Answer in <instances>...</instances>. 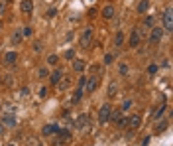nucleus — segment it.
<instances>
[{
	"label": "nucleus",
	"mask_w": 173,
	"mask_h": 146,
	"mask_svg": "<svg viewBox=\"0 0 173 146\" xmlns=\"http://www.w3.org/2000/svg\"><path fill=\"white\" fill-rule=\"evenodd\" d=\"M93 37H94V30L93 28H85V30L81 32V48L89 49L90 44H93Z\"/></svg>",
	"instance_id": "obj_1"
},
{
	"label": "nucleus",
	"mask_w": 173,
	"mask_h": 146,
	"mask_svg": "<svg viewBox=\"0 0 173 146\" xmlns=\"http://www.w3.org/2000/svg\"><path fill=\"white\" fill-rule=\"evenodd\" d=\"M163 32H173V12H171V6L165 8V14H163Z\"/></svg>",
	"instance_id": "obj_2"
},
{
	"label": "nucleus",
	"mask_w": 173,
	"mask_h": 146,
	"mask_svg": "<svg viewBox=\"0 0 173 146\" xmlns=\"http://www.w3.org/2000/svg\"><path fill=\"white\" fill-rule=\"evenodd\" d=\"M163 28L161 26H154L151 28V32H150V44H159V41L163 40Z\"/></svg>",
	"instance_id": "obj_3"
},
{
	"label": "nucleus",
	"mask_w": 173,
	"mask_h": 146,
	"mask_svg": "<svg viewBox=\"0 0 173 146\" xmlns=\"http://www.w3.org/2000/svg\"><path fill=\"white\" fill-rule=\"evenodd\" d=\"M110 111H112V109H110L108 103H104V105L100 107V111H98V123H100V124H106V123H108Z\"/></svg>",
	"instance_id": "obj_4"
},
{
	"label": "nucleus",
	"mask_w": 173,
	"mask_h": 146,
	"mask_svg": "<svg viewBox=\"0 0 173 146\" xmlns=\"http://www.w3.org/2000/svg\"><path fill=\"white\" fill-rule=\"evenodd\" d=\"M2 123H4V126L6 128H14L16 124H18V120H16V116H14V112H4L2 115Z\"/></svg>",
	"instance_id": "obj_5"
},
{
	"label": "nucleus",
	"mask_w": 173,
	"mask_h": 146,
	"mask_svg": "<svg viewBox=\"0 0 173 146\" xmlns=\"http://www.w3.org/2000/svg\"><path fill=\"white\" fill-rule=\"evenodd\" d=\"M140 40H142V37H140V28H134V30L130 32V41H128V45H130V48H138V45H140Z\"/></svg>",
	"instance_id": "obj_6"
},
{
	"label": "nucleus",
	"mask_w": 173,
	"mask_h": 146,
	"mask_svg": "<svg viewBox=\"0 0 173 146\" xmlns=\"http://www.w3.org/2000/svg\"><path fill=\"white\" fill-rule=\"evenodd\" d=\"M4 63H6L8 67H14V65L18 63V53L16 52H8L6 55H4Z\"/></svg>",
	"instance_id": "obj_7"
},
{
	"label": "nucleus",
	"mask_w": 173,
	"mask_h": 146,
	"mask_svg": "<svg viewBox=\"0 0 173 146\" xmlns=\"http://www.w3.org/2000/svg\"><path fill=\"white\" fill-rule=\"evenodd\" d=\"M86 124H89V116L86 115L77 116V120H75V128L77 130H86Z\"/></svg>",
	"instance_id": "obj_8"
},
{
	"label": "nucleus",
	"mask_w": 173,
	"mask_h": 146,
	"mask_svg": "<svg viewBox=\"0 0 173 146\" xmlns=\"http://www.w3.org/2000/svg\"><path fill=\"white\" fill-rule=\"evenodd\" d=\"M61 79H63V69H55V71L49 75V85H53V87H55L57 83L61 81Z\"/></svg>",
	"instance_id": "obj_9"
},
{
	"label": "nucleus",
	"mask_w": 173,
	"mask_h": 146,
	"mask_svg": "<svg viewBox=\"0 0 173 146\" xmlns=\"http://www.w3.org/2000/svg\"><path fill=\"white\" fill-rule=\"evenodd\" d=\"M97 87H98V79L97 77H86V85H85L86 93H94Z\"/></svg>",
	"instance_id": "obj_10"
},
{
	"label": "nucleus",
	"mask_w": 173,
	"mask_h": 146,
	"mask_svg": "<svg viewBox=\"0 0 173 146\" xmlns=\"http://www.w3.org/2000/svg\"><path fill=\"white\" fill-rule=\"evenodd\" d=\"M128 126L134 128V130H136V128H140V126H142V116H140V115H132V116H128Z\"/></svg>",
	"instance_id": "obj_11"
},
{
	"label": "nucleus",
	"mask_w": 173,
	"mask_h": 146,
	"mask_svg": "<svg viewBox=\"0 0 173 146\" xmlns=\"http://www.w3.org/2000/svg\"><path fill=\"white\" fill-rule=\"evenodd\" d=\"M114 14H116V10H114L112 4H106V6L102 8V18H104V20H112Z\"/></svg>",
	"instance_id": "obj_12"
},
{
	"label": "nucleus",
	"mask_w": 173,
	"mask_h": 146,
	"mask_svg": "<svg viewBox=\"0 0 173 146\" xmlns=\"http://www.w3.org/2000/svg\"><path fill=\"white\" fill-rule=\"evenodd\" d=\"M20 10H22L24 14H32V12H34V0H22Z\"/></svg>",
	"instance_id": "obj_13"
},
{
	"label": "nucleus",
	"mask_w": 173,
	"mask_h": 146,
	"mask_svg": "<svg viewBox=\"0 0 173 146\" xmlns=\"http://www.w3.org/2000/svg\"><path fill=\"white\" fill-rule=\"evenodd\" d=\"M85 69H86V61H83V59H73V71L83 73Z\"/></svg>",
	"instance_id": "obj_14"
},
{
	"label": "nucleus",
	"mask_w": 173,
	"mask_h": 146,
	"mask_svg": "<svg viewBox=\"0 0 173 146\" xmlns=\"http://www.w3.org/2000/svg\"><path fill=\"white\" fill-rule=\"evenodd\" d=\"M122 45H124V32L118 30L114 34V48H122Z\"/></svg>",
	"instance_id": "obj_15"
},
{
	"label": "nucleus",
	"mask_w": 173,
	"mask_h": 146,
	"mask_svg": "<svg viewBox=\"0 0 173 146\" xmlns=\"http://www.w3.org/2000/svg\"><path fill=\"white\" fill-rule=\"evenodd\" d=\"M57 128H59V126H55V124H43L42 132H43V136H51V134H55V132H57Z\"/></svg>",
	"instance_id": "obj_16"
},
{
	"label": "nucleus",
	"mask_w": 173,
	"mask_h": 146,
	"mask_svg": "<svg viewBox=\"0 0 173 146\" xmlns=\"http://www.w3.org/2000/svg\"><path fill=\"white\" fill-rule=\"evenodd\" d=\"M83 95H85V89H81V87H77V91L73 93V99H71V103H73V105H77V103H81V99H83Z\"/></svg>",
	"instance_id": "obj_17"
},
{
	"label": "nucleus",
	"mask_w": 173,
	"mask_h": 146,
	"mask_svg": "<svg viewBox=\"0 0 173 146\" xmlns=\"http://www.w3.org/2000/svg\"><path fill=\"white\" fill-rule=\"evenodd\" d=\"M55 134L59 136V138L63 140V142H65V140H71V132H69L67 128H57V132H55Z\"/></svg>",
	"instance_id": "obj_18"
},
{
	"label": "nucleus",
	"mask_w": 173,
	"mask_h": 146,
	"mask_svg": "<svg viewBox=\"0 0 173 146\" xmlns=\"http://www.w3.org/2000/svg\"><path fill=\"white\" fill-rule=\"evenodd\" d=\"M116 124H118V128H126L128 126V116H118V120H116Z\"/></svg>",
	"instance_id": "obj_19"
},
{
	"label": "nucleus",
	"mask_w": 173,
	"mask_h": 146,
	"mask_svg": "<svg viewBox=\"0 0 173 146\" xmlns=\"http://www.w3.org/2000/svg\"><path fill=\"white\" fill-rule=\"evenodd\" d=\"M165 111H167V107H165V105H161V107H159L158 111L154 112V119H155V120H159V119L163 116V112H165Z\"/></svg>",
	"instance_id": "obj_20"
},
{
	"label": "nucleus",
	"mask_w": 173,
	"mask_h": 146,
	"mask_svg": "<svg viewBox=\"0 0 173 146\" xmlns=\"http://www.w3.org/2000/svg\"><path fill=\"white\" fill-rule=\"evenodd\" d=\"M144 26L146 28H154L155 26V16H148V18L144 20Z\"/></svg>",
	"instance_id": "obj_21"
},
{
	"label": "nucleus",
	"mask_w": 173,
	"mask_h": 146,
	"mask_svg": "<svg viewBox=\"0 0 173 146\" xmlns=\"http://www.w3.org/2000/svg\"><path fill=\"white\" fill-rule=\"evenodd\" d=\"M148 8H150V2H148V0H142V2L138 4V12H140V14H144Z\"/></svg>",
	"instance_id": "obj_22"
},
{
	"label": "nucleus",
	"mask_w": 173,
	"mask_h": 146,
	"mask_svg": "<svg viewBox=\"0 0 173 146\" xmlns=\"http://www.w3.org/2000/svg\"><path fill=\"white\" fill-rule=\"evenodd\" d=\"M22 37H24V34H22V32H16V34L12 36V44H14V45H18L20 41H22Z\"/></svg>",
	"instance_id": "obj_23"
},
{
	"label": "nucleus",
	"mask_w": 173,
	"mask_h": 146,
	"mask_svg": "<svg viewBox=\"0 0 173 146\" xmlns=\"http://www.w3.org/2000/svg\"><path fill=\"white\" fill-rule=\"evenodd\" d=\"M118 71H120V75H122V77H126V75H128V71H130L128 63H120V67H118Z\"/></svg>",
	"instance_id": "obj_24"
},
{
	"label": "nucleus",
	"mask_w": 173,
	"mask_h": 146,
	"mask_svg": "<svg viewBox=\"0 0 173 146\" xmlns=\"http://www.w3.org/2000/svg\"><path fill=\"white\" fill-rule=\"evenodd\" d=\"M47 63L49 65H57L59 63V57H57L55 53H51V55H47Z\"/></svg>",
	"instance_id": "obj_25"
},
{
	"label": "nucleus",
	"mask_w": 173,
	"mask_h": 146,
	"mask_svg": "<svg viewBox=\"0 0 173 146\" xmlns=\"http://www.w3.org/2000/svg\"><path fill=\"white\" fill-rule=\"evenodd\" d=\"M120 112H122V111H110L108 120H110V123H116V120H118V116H120Z\"/></svg>",
	"instance_id": "obj_26"
},
{
	"label": "nucleus",
	"mask_w": 173,
	"mask_h": 146,
	"mask_svg": "<svg viewBox=\"0 0 173 146\" xmlns=\"http://www.w3.org/2000/svg\"><path fill=\"white\" fill-rule=\"evenodd\" d=\"M158 69H159L158 63H150V65H148V73H150V75H155V73H158Z\"/></svg>",
	"instance_id": "obj_27"
},
{
	"label": "nucleus",
	"mask_w": 173,
	"mask_h": 146,
	"mask_svg": "<svg viewBox=\"0 0 173 146\" xmlns=\"http://www.w3.org/2000/svg\"><path fill=\"white\" fill-rule=\"evenodd\" d=\"M55 87H59V89H61V91H63V89H67V87H69V79H67V77H65V79H61V81H59V83H57V85H55Z\"/></svg>",
	"instance_id": "obj_28"
},
{
	"label": "nucleus",
	"mask_w": 173,
	"mask_h": 146,
	"mask_svg": "<svg viewBox=\"0 0 173 146\" xmlns=\"http://www.w3.org/2000/svg\"><path fill=\"white\" fill-rule=\"evenodd\" d=\"M22 34H24V36H28V37H30L32 34H34V28H32V26H26V28H24V30H22Z\"/></svg>",
	"instance_id": "obj_29"
},
{
	"label": "nucleus",
	"mask_w": 173,
	"mask_h": 146,
	"mask_svg": "<svg viewBox=\"0 0 173 146\" xmlns=\"http://www.w3.org/2000/svg\"><path fill=\"white\" fill-rule=\"evenodd\" d=\"M112 61H114V55H112V53H106V55H104V65H110Z\"/></svg>",
	"instance_id": "obj_30"
},
{
	"label": "nucleus",
	"mask_w": 173,
	"mask_h": 146,
	"mask_svg": "<svg viewBox=\"0 0 173 146\" xmlns=\"http://www.w3.org/2000/svg\"><path fill=\"white\" fill-rule=\"evenodd\" d=\"M165 128H167V123H159L158 126H155V132H158V134H159V132H163V130H165Z\"/></svg>",
	"instance_id": "obj_31"
},
{
	"label": "nucleus",
	"mask_w": 173,
	"mask_h": 146,
	"mask_svg": "<svg viewBox=\"0 0 173 146\" xmlns=\"http://www.w3.org/2000/svg\"><path fill=\"white\" fill-rule=\"evenodd\" d=\"M65 59H75V49H67L65 52Z\"/></svg>",
	"instance_id": "obj_32"
},
{
	"label": "nucleus",
	"mask_w": 173,
	"mask_h": 146,
	"mask_svg": "<svg viewBox=\"0 0 173 146\" xmlns=\"http://www.w3.org/2000/svg\"><path fill=\"white\" fill-rule=\"evenodd\" d=\"M130 107H132V99H126V101L122 103V109H120V111H128Z\"/></svg>",
	"instance_id": "obj_33"
},
{
	"label": "nucleus",
	"mask_w": 173,
	"mask_h": 146,
	"mask_svg": "<svg viewBox=\"0 0 173 146\" xmlns=\"http://www.w3.org/2000/svg\"><path fill=\"white\" fill-rule=\"evenodd\" d=\"M85 85H86V77H85V75H81V79H79V83H77V87L85 89Z\"/></svg>",
	"instance_id": "obj_34"
},
{
	"label": "nucleus",
	"mask_w": 173,
	"mask_h": 146,
	"mask_svg": "<svg viewBox=\"0 0 173 146\" xmlns=\"http://www.w3.org/2000/svg\"><path fill=\"white\" fill-rule=\"evenodd\" d=\"M55 14H57V10H55V8H49V10L45 12V18H53Z\"/></svg>",
	"instance_id": "obj_35"
},
{
	"label": "nucleus",
	"mask_w": 173,
	"mask_h": 146,
	"mask_svg": "<svg viewBox=\"0 0 173 146\" xmlns=\"http://www.w3.org/2000/svg\"><path fill=\"white\" fill-rule=\"evenodd\" d=\"M116 91H118L116 85H110V87H108V95H110V97H114V95H116Z\"/></svg>",
	"instance_id": "obj_36"
},
{
	"label": "nucleus",
	"mask_w": 173,
	"mask_h": 146,
	"mask_svg": "<svg viewBox=\"0 0 173 146\" xmlns=\"http://www.w3.org/2000/svg\"><path fill=\"white\" fill-rule=\"evenodd\" d=\"M34 52H36V53L42 52V41H36V44H34Z\"/></svg>",
	"instance_id": "obj_37"
},
{
	"label": "nucleus",
	"mask_w": 173,
	"mask_h": 146,
	"mask_svg": "<svg viewBox=\"0 0 173 146\" xmlns=\"http://www.w3.org/2000/svg\"><path fill=\"white\" fill-rule=\"evenodd\" d=\"M39 97H42V99L47 97V87H42V89H39Z\"/></svg>",
	"instance_id": "obj_38"
},
{
	"label": "nucleus",
	"mask_w": 173,
	"mask_h": 146,
	"mask_svg": "<svg viewBox=\"0 0 173 146\" xmlns=\"http://www.w3.org/2000/svg\"><path fill=\"white\" fill-rule=\"evenodd\" d=\"M47 73H49V71H47L45 67H42V69H39V77H42V79H43V77H47Z\"/></svg>",
	"instance_id": "obj_39"
},
{
	"label": "nucleus",
	"mask_w": 173,
	"mask_h": 146,
	"mask_svg": "<svg viewBox=\"0 0 173 146\" xmlns=\"http://www.w3.org/2000/svg\"><path fill=\"white\" fill-rule=\"evenodd\" d=\"M28 93H30V89H28V87H24V89L20 91V97H28Z\"/></svg>",
	"instance_id": "obj_40"
},
{
	"label": "nucleus",
	"mask_w": 173,
	"mask_h": 146,
	"mask_svg": "<svg viewBox=\"0 0 173 146\" xmlns=\"http://www.w3.org/2000/svg\"><path fill=\"white\" fill-rule=\"evenodd\" d=\"M2 134H6V126H4V123L0 120V136H2Z\"/></svg>",
	"instance_id": "obj_41"
},
{
	"label": "nucleus",
	"mask_w": 173,
	"mask_h": 146,
	"mask_svg": "<svg viewBox=\"0 0 173 146\" xmlns=\"http://www.w3.org/2000/svg\"><path fill=\"white\" fill-rule=\"evenodd\" d=\"M12 79H14V77H12V75H8V77H6V81H4V85H8V87H10V85H12Z\"/></svg>",
	"instance_id": "obj_42"
},
{
	"label": "nucleus",
	"mask_w": 173,
	"mask_h": 146,
	"mask_svg": "<svg viewBox=\"0 0 173 146\" xmlns=\"http://www.w3.org/2000/svg\"><path fill=\"white\" fill-rule=\"evenodd\" d=\"M148 144H150V136H146V138L142 140V146H148Z\"/></svg>",
	"instance_id": "obj_43"
},
{
	"label": "nucleus",
	"mask_w": 173,
	"mask_h": 146,
	"mask_svg": "<svg viewBox=\"0 0 173 146\" xmlns=\"http://www.w3.org/2000/svg\"><path fill=\"white\" fill-rule=\"evenodd\" d=\"M90 69H93L94 73H98V71H100V65H93V67H90Z\"/></svg>",
	"instance_id": "obj_44"
},
{
	"label": "nucleus",
	"mask_w": 173,
	"mask_h": 146,
	"mask_svg": "<svg viewBox=\"0 0 173 146\" xmlns=\"http://www.w3.org/2000/svg\"><path fill=\"white\" fill-rule=\"evenodd\" d=\"M169 65H171V61H169V59H165V61L161 63V67H169Z\"/></svg>",
	"instance_id": "obj_45"
},
{
	"label": "nucleus",
	"mask_w": 173,
	"mask_h": 146,
	"mask_svg": "<svg viewBox=\"0 0 173 146\" xmlns=\"http://www.w3.org/2000/svg\"><path fill=\"white\" fill-rule=\"evenodd\" d=\"M0 77H2V71H0ZM0 81H2V79H0Z\"/></svg>",
	"instance_id": "obj_46"
},
{
	"label": "nucleus",
	"mask_w": 173,
	"mask_h": 146,
	"mask_svg": "<svg viewBox=\"0 0 173 146\" xmlns=\"http://www.w3.org/2000/svg\"><path fill=\"white\" fill-rule=\"evenodd\" d=\"M8 146H16V144H8Z\"/></svg>",
	"instance_id": "obj_47"
},
{
	"label": "nucleus",
	"mask_w": 173,
	"mask_h": 146,
	"mask_svg": "<svg viewBox=\"0 0 173 146\" xmlns=\"http://www.w3.org/2000/svg\"><path fill=\"white\" fill-rule=\"evenodd\" d=\"M0 30H2V24H0Z\"/></svg>",
	"instance_id": "obj_48"
},
{
	"label": "nucleus",
	"mask_w": 173,
	"mask_h": 146,
	"mask_svg": "<svg viewBox=\"0 0 173 146\" xmlns=\"http://www.w3.org/2000/svg\"><path fill=\"white\" fill-rule=\"evenodd\" d=\"M6 2H12V0H6Z\"/></svg>",
	"instance_id": "obj_49"
},
{
	"label": "nucleus",
	"mask_w": 173,
	"mask_h": 146,
	"mask_svg": "<svg viewBox=\"0 0 173 146\" xmlns=\"http://www.w3.org/2000/svg\"><path fill=\"white\" fill-rule=\"evenodd\" d=\"M0 111H2V107H0Z\"/></svg>",
	"instance_id": "obj_50"
}]
</instances>
